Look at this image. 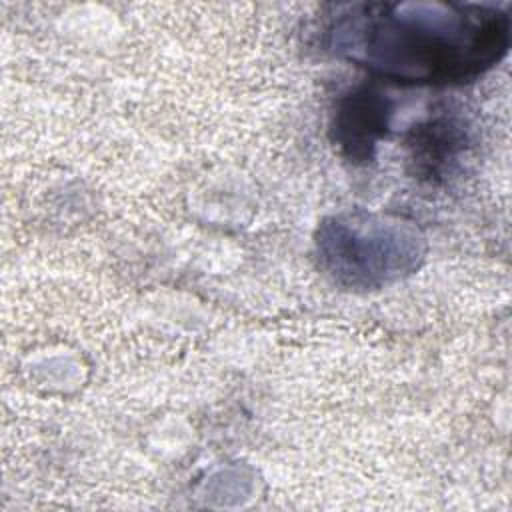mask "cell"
Returning <instances> with one entry per match:
<instances>
[{
	"label": "cell",
	"mask_w": 512,
	"mask_h": 512,
	"mask_svg": "<svg viewBox=\"0 0 512 512\" xmlns=\"http://www.w3.org/2000/svg\"><path fill=\"white\" fill-rule=\"evenodd\" d=\"M510 18L498 8L364 6L336 28L348 58L396 80L452 82L480 74L508 48Z\"/></svg>",
	"instance_id": "cell-1"
},
{
	"label": "cell",
	"mask_w": 512,
	"mask_h": 512,
	"mask_svg": "<svg viewBox=\"0 0 512 512\" xmlns=\"http://www.w3.org/2000/svg\"><path fill=\"white\" fill-rule=\"evenodd\" d=\"M376 94H358L340 114L338 130L340 142L352 150L354 156H366L376 144V138L386 128L388 108Z\"/></svg>",
	"instance_id": "cell-2"
}]
</instances>
